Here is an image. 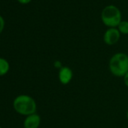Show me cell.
Returning a JSON list of instances; mask_svg holds the SVG:
<instances>
[{
    "label": "cell",
    "instance_id": "obj_1",
    "mask_svg": "<svg viewBox=\"0 0 128 128\" xmlns=\"http://www.w3.org/2000/svg\"><path fill=\"white\" fill-rule=\"evenodd\" d=\"M108 69L116 77H124L128 72V55L125 53H116L110 59Z\"/></svg>",
    "mask_w": 128,
    "mask_h": 128
},
{
    "label": "cell",
    "instance_id": "obj_2",
    "mask_svg": "<svg viewBox=\"0 0 128 128\" xmlns=\"http://www.w3.org/2000/svg\"><path fill=\"white\" fill-rule=\"evenodd\" d=\"M13 106L18 114L26 116L36 113L37 109L35 100L32 96L25 94L18 96L13 102Z\"/></svg>",
    "mask_w": 128,
    "mask_h": 128
},
{
    "label": "cell",
    "instance_id": "obj_3",
    "mask_svg": "<svg viewBox=\"0 0 128 128\" xmlns=\"http://www.w3.org/2000/svg\"><path fill=\"white\" fill-rule=\"evenodd\" d=\"M101 18L106 26L115 28L121 22V13L114 6H108L102 10Z\"/></svg>",
    "mask_w": 128,
    "mask_h": 128
},
{
    "label": "cell",
    "instance_id": "obj_4",
    "mask_svg": "<svg viewBox=\"0 0 128 128\" xmlns=\"http://www.w3.org/2000/svg\"><path fill=\"white\" fill-rule=\"evenodd\" d=\"M73 78V72L69 66H62L60 68L58 72V79L59 82L63 84L66 85L70 84Z\"/></svg>",
    "mask_w": 128,
    "mask_h": 128
},
{
    "label": "cell",
    "instance_id": "obj_5",
    "mask_svg": "<svg viewBox=\"0 0 128 128\" xmlns=\"http://www.w3.org/2000/svg\"><path fill=\"white\" fill-rule=\"evenodd\" d=\"M120 36V33L118 29L109 28L106 31L103 36V40L106 44L113 45L119 41Z\"/></svg>",
    "mask_w": 128,
    "mask_h": 128
},
{
    "label": "cell",
    "instance_id": "obj_6",
    "mask_svg": "<svg viewBox=\"0 0 128 128\" xmlns=\"http://www.w3.org/2000/svg\"><path fill=\"white\" fill-rule=\"evenodd\" d=\"M41 124V117L34 113L32 114L26 116L24 122V128H38Z\"/></svg>",
    "mask_w": 128,
    "mask_h": 128
},
{
    "label": "cell",
    "instance_id": "obj_7",
    "mask_svg": "<svg viewBox=\"0 0 128 128\" xmlns=\"http://www.w3.org/2000/svg\"><path fill=\"white\" fill-rule=\"evenodd\" d=\"M10 69L9 62L4 58L0 57V76L6 75Z\"/></svg>",
    "mask_w": 128,
    "mask_h": 128
},
{
    "label": "cell",
    "instance_id": "obj_8",
    "mask_svg": "<svg viewBox=\"0 0 128 128\" xmlns=\"http://www.w3.org/2000/svg\"><path fill=\"white\" fill-rule=\"evenodd\" d=\"M118 30L120 33L127 35L128 34V21H121L118 26Z\"/></svg>",
    "mask_w": 128,
    "mask_h": 128
},
{
    "label": "cell",
    "instance_id": "obj_9",
    "mask_svg": "<svg viewBox=\"0 0 128 128\" xmlns=\"http://www.w3.org/2000/svg\"><path fill=\"white\" fill-rule=\"evenodd\" d=\"M4 26H5V20L3 19V18L0 15V33L2 32Z\"/></svg>",
    "mask_w": 128,
    "mask_h": 128
},
{
    "label": "cell",
    "instance_id": "obj_10",
    "mask_svg": "<svg viewBox=\"0 0 128 128\" xmlns=\"http://www.w3.org/2000/svg\"><path fill=\"white\" fill-rule=\"evenodd\" d=\"M123 78H124V84L126 85V88H128V72H126Z\"/></svg>",
    "mask_w": 128,
    "mask_h": 128
},
{
    "label": "cell",
    "instance_id": "obj_11",
    "mask_svg": "<svg viewBox=\"0 0 128 128\" xmlns=\"http://www.w3.org/2000/svg\"><path fill=\"white\" fill-rule=\"evenodd\" d=\"M18 1L20 2V3H23V4H26L28 2H30L31 0H18Z\"/></svg>",
    "mask_w": 128,
    "mask_h": 128
},
{
    "label": "cell",
    "instance_id": "obj_12",
    "mask_svg": "<svg viewBox=\"0 0 128 128\" xmlns=\"http://www.w3.org/2000/svg\"><path fill=\"white\" fill-rule=\"evenodd\" d=\"M126 118H127V120H128V111L126 112Z\"/></svg>",
    "mask_w": 128,
    "mask_h": 128
},
{
    "label": "cell",
    "instance_id": "obj_13",
    "mask_svg": "<svg viewBox=\"0 0 128 128\" xmlns=\"http://www.w3.org/2000/svg\"><path fill=\"white\" fill-rule=\"evenodd\" d=\"M0 128H2V127H1V126H0Z\"/></svg>",
    "mask_w": 128,
    "mask_h": 128
}]
</instances>
